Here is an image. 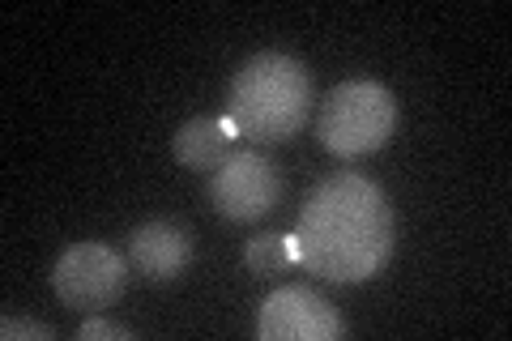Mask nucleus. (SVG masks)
<instances>
[{
  "mask_svg": "<svg viewBox=\"0 0 512 341\" xmlns=\"http://www.w3.org/2000/svg\"><path fill=\"white\" fill-rule=\"evenodd\" d=\"M397 248V222L384 192L346 171L320 180L295 222L299 265L325 282H367L389 265Z\"/></svg>",
  "mask_w": 512,
  "mask_h": 341,
  "instance_id": "obj_1",
  "label": "nucleus"
},
{
  "mask_svg": "<svg viewBox=\"0 0 512 341\" xmlns=\"http://www.w3.org/2000/svg\"><path fill=\"white\" fill-rule=\"evenodd\" d=\"M312 111V73L286 52H256L231 77L227 120L239 137L286 141L308 124Z\"/></svg>",
  "mask_w": 512,
  "mask_h": 341,
  "instance_id": "obj_2",
  "label": "nucleus"
},
{
  "mask_svg": "<svg viewBox=\"0 0 512 341\" xmlns=\"http://www.w3.org/2000/svg\"><path fill=\"white\" fill-rule=\"evenodd\" d=\"M393 133H397V99L389 86L367 77H350L325 94L316 137L329 154L338 158L376 154Z\"/></svg>",
  "mask_w": 512,
  "mask_h": 341,
  "instance_id": "obj_3",
  "label": "nucleus"
},
{
  "mask_svg": "<svg viewBox=\"0 0 512 341\" xmlns=\"http://www.w3.org/2000/svg\"><path fill=\"white\" fill-rule=\"evenodd\" d=\"M128 269H133L128 256H120L111 243L82 239V243H69V248L56 256L52 290L73 312H107L128 290Z\"/></svg>",
  "mask_w": 512,
  "mask_h": 341,
  "instance_id": "obj_4",
  "label": "nucleus"
},
{
  "mask_svg": "<svg viewBox=\"0 0 512 341\" xmlns=\"http://www.w3.org/2000/svg\"><path fill=\"white\" fill-rule=\"evenodd\" d=\"M282 201V175L265 154L235 150L222 167L210 175V205L214 214L231 222H256L274 214Z\"/></svg>",
  "mask_w": 512,
  "mask_h": 341,
  "instance_id": "obj_5",
  "label": "nucleus"
},
{
  "mask_svg": "<svg viewBox=\"0 0 512 341\" xmlns=\"http://www.w3.org/2000/svg\"><path fill=\"white\" fill-rule=\"evenodd\" d=\"M342 329V312L312 286H282L256 312L261 341H338Z\"/></svg>",
  "mask_w": 512,
  "mask_h": 341,
  "instance_id": "obj_6",
  "label": "nucleus"
},
{
  "mask_svg": "<svg viewBox=\"0 0 512 341\" xmlns=\"http://www.w3.org/2000/svg\"><path fill=\"white\" fill-rule=\"evenodd\" d=\"M128 265L146 282H171L192 265V231L171 218H150L128 235Z\"/></svg>",
  "mask_w": 512,
  "mask_h": 341,
  "instance_id": "obj_7",
  "label": "nucleus"
},
{
  "mask_svg": "<svg viewBox=\"0 0 512 341\" xmlns=\"http://www.w3.org/2000/svg\"><path fill=\"white\" fill-rule=\"evenodd\" d=\"M235 124L227 116H192L188 124H180V133L171 137L175 162L188 171H218L222 162L231 158V141H235Z\"/></svg>",
  "mask_w": 512,
  "mask_h": 341,
  "instance_id": "obj_8",
  "label": "nucleus"
},
{
  "mask_svg": "<svg viewBox=\"0 0 512 341\" xmlns=\"http://www.w3.org/2000/svg\"><path fill=\"white\" fill-rule=\"evenodd\" d=\"M244 261L256 278H274V273H286L291 265H299V252H295V235H252L244 243Z\"/></svg>",
  "mask_w": 512,
  "mask_h": 341,
  "instance_id": "obj_9",
  "label": "nucleus"
},
{
  "mask_svg": "<svg viewBox=\"0 0 512 341\" xmlns=\"http://www.w3.org/2000/svg\"><path fill=\"white\" fill-rule=\"evenodd\" d=\"M77 337L82 341H133L137 333L128 329V324H120V320H107L103 312H90L82 324H77Z\"/></svg>",
  "mask_w": 512,
  "mask_h": 341,
  "instance_id": "obj_10",
  "label": "nucleus"
},
{
  "mask_svg": "<svg viewBox=\"0 0 512 341\" xmlns=\"http://www.w3.org/2000/svg\"><path fill=\"white\" fill-rule=\"evenodd\" d=\"M0 341H56V329L43 320H26V316H5L0 320Z\"/></svg>",
  "mask_w": 512,
  "mask_h": 341,
  "instance_id": "obj_11",
  "label": "nucleus"
}]
</instances>
